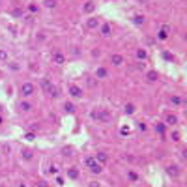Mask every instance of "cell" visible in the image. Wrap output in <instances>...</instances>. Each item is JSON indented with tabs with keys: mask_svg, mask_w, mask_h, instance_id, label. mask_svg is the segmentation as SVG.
Returning a JSON list of instances; mask_svg holds the SVG:
<instances>
[{
	"mask_svg": "<svg viewBox=\"0 0 187 187\" xmlns=\"http://www.w3.org/2000/svg\"><path fill=\"white\" fill-rule=\"evenodd\" d=\"M169 32H170V28H169V26H163V28L159 30V34H157V37H159L161 41H165V39L169 37Z\"/></svg>",
	"mask_w": 187,
	"mask_h": 187,
	"instance_id": "cell-13",
	"label": "cell"
},
{
	"mask_svg": "<svg viewBox=\"0 0 187 187\" xmlns=\"http://www.w3.org/2000/svg\"><path fill=\"white\" fill-rule=\"evenodd\" d=\"M67 178H71V180H79V170H77L75 167L67 169Z\"/></svg>",
	"mask_w": 187,
	"mask_h": 187,
	"instance_id": "cell-18",
	"label": "cell"
},
{
	"mask_svg": "<svg viewBox=\"0 0 187 187\" xmlns=\"http://www.w3.org/2000/svg\"><path fill=\"white\" fill-rule=\"evenodd\" d=\"M34 155H32V152L28 150V148H24V150H21V159H24V161H30Z\"/></svg>",
	"mask_w": 187,
	"mask_h": 187,
	"instance_id": "cell-17",
	"label": "cell"
},
{
	"mask_svg": "<svg viewBox=\"0 0 187 187\" xmlns=\"http://www.w3.org/2000/svg\"><path fill=\"white\" fill-rule=\"evenodd\" d=\"M56 184H58V185H64V178L58 176V178H56Z\"/></svg>",
	"mask_w": 187,
	"mask_h": 187,
	"instance_id": "cell-38",
	"label": "cell"
},
{
	"mask_svg": "<svg viewBox=\"0 0 187 187\" xmlns=\"http://www.w3.org/2000/svg\"><path fill=\"white\" fill-rule=\"evenodd\" d=\"M170 137H172V140H174V142H178V140H180V131H172V135H170Z\"/></svg>",
	"mask_w": 187,
	"mask_h": 187,
	"instance_id": "cell-30",
	"label": "cell"
},
{
	"mask_svg": "<svg viewBox=\"0 0 187 187\" xmlns=\"http://www.w3.org/2000/svg\"><path fill=\"white\" fill-rule=\"evenodd\" d=\"M120 133H122V135H129V133H131V129H129V127H125V125H124V127H122V129H120Z\"/></svg>",
	"mask_w": 187,
	"mask_h": 187,
	"instance_id": "cell-32",
	"label": "cell"
},
{
	"mask_svg": "<svg viewBox=\"0 0 187 187\" xmlns=\"http://www.w3.org/2000/svg\"><path fill=\"white\" fill-rule=\"evenodd\" d=\"M51 174H58V169H56V167H51Z\"/></svg>",
	"mask_w": 187,
	"mask_h": 187,
	"instance_id": "cell-39",
	"label": "cell"
},
{
	"mask_svg": "<svg viewBox=\"0 0 187 187\" xmlns=\"http://www.w3.org/2000/svg\"><path fill=\"white\" fill-rule=\"evenodd\" d=\"M88 187H101V185H99V182H90Z\"/></svg>",
	"mask_w": 187,
	"mask_h": 187,
	"instance_id": "cell-37",
	"label": "cell"
},
{
	"mask_svg": "<svg viewBox=\"0 0 187 187\" xmlns=\"http://www.w3.org/2000/svg\"><path fill=\"white\" fill-rule=\"evenodd\" d=\"M111 62H112L114 66H122V64H124V56H122V54H111Z\"/></svg>",
	"mask_w": 187,
	"mask_h": 187,
	"instance_id": "cell-15",
	"label": "cell"
},
{
	"mask_svg": "<svg viewBox=\"0 0 187 187\" xmlns=\"http://www.w3.org/2000/svg\"><path fill=\"white\" fill-rule=\"evenodd\" d=\"M67 92H69V96H71L73 99H82V96H84L82 88H81V86H77V84H71Z\"/></svg>",
	"mask_w": 187,
	"mask_h": 187,
	"instance_id": "cell-5",
	"label": "cell"
},
{
	"mask_svg": "<svg viewBox=\"0 0 187 187\" xmlns=\"http://www.w3.org/2000/svg\"><path fill=\"white\" fill-rule=\"evenodd\" d=\"M41 90L49 96V97H58L60 94H58V88L49 81V79H41Z\"/></svg>",
	"mask_w": 187,
	"mask_h": 187,
	"instance_id": "cell-2",
	"label": "cell"
},
{
	"mask_svg": "<svg viewBox=\"0 0 187 187\" xmlns=\"http://www.w3.org/2000/svg\"><path fill=\"white\" fill-rule=\"evenodd\" d=\"M94 157H96V161H97V163H101V165H105V163L109 161V155H107L105 152H97Z\"/></svg>",
	"mask_w": 187,
	"mask_h": 187,
	"instance_id": "cell-11",
	"label": "cell"
},
{
	"mask_svg": "<svg viewBox=\"0 0 187 187\" xmlns=\"http://www.w3.org/2000/svg\"><path fill=\"white\" fill-rule=\"evenodd\" d=\"M144 21H146L144 15H135V17H133V22H135V24H144Z\"/></svg>",
	"mask_w": 187,
	"mask_h": 187,
	"instance_id": "cell-25",
	"label": "cell"
},
{
	"mask_svg": "<svg viewBox=\"0 0 187 187\" xmlns=\"http://www.w3.org/2000/svg\"><path fill=\"white\" fill-rule=\"evenodd\" d=\"M165 124L167 125H176L178 124V116L176 114H167L165 116Z\"/></svg>",
	"mask_w": 187,
	"mask_h": 187,
	"instance_id": "cell-12",
	"label": "cell"
},
{
	"mask_svg": "<svg viewBox=\"0 0 187 187\" xmlns=\"http://www.w3.org/2000/svg\"><path fill=\"white\" fill-rule=\"evenodd\" d=\"M127 178H129L131 182H139V176H137V172H133V170H127Z\"/></svg>",
	"mask_w": 187,
	"mask_h": 187,
	"instance_id": "cell-26",
	"label": "cell"
},
{
	"mask_svg": "<svg viewBox=\"0 0 187 187\" xmlns=\"http://www.w3.org/2000/svg\"><path fill=\"white\" fill-rule=\"evenodd\" d=\"M107 75H109V71L105 67H97L96 69V79H107Z\"/></svg>",
	"mask_w": 187,
	"mask_h": 187,
	"instance_id": "cell-16",
	"label": "cell"
},
{
	"mask_svg": "<svg viewBox=\"0 0 187 187\" xmlns=\"http://www.w3.org/2000/svg\"><path fill=\"white\" fill-rule=\"evenodd\" d=\"M19 109H21L22 112H28V111H32V105H30L28 101H21V103H19Z\"/></svg>",
	"mask_w": 187,
	"mask_h": 187,
	"instance_id": "cell-20",
	"label": "cell"
},
{
	"mask_svg": "<svg viewBox=\"0 0 187 187\" xmlns=\"http://www.w3.org/2000/svg\"><path fill=\"white\" fill-rule=\"evenodd\" d=\"M163 58H165V60H174V56H172L170 52H163Z\"/></svg>",
	"mask_w": 187,
	"mask_h": 187,
	"instance_id": "cell-33",
	"label": "cell"
},
{
	"mask_svg": "<svg viewBox=\"0 0 187 187\" xmlns=\"http://www.w3.org/2000/svg\"><path fill=\"white\" fill-rule=\"evenodd\" d=\"M0 124H2V118H0Z\"/></svg>",
	"mask_w": 187,
	"mask_h": 187,
	"instance_id": "cell-41",
	"label": "cell"
},
{
	"mask_svg": "<svg viewBox=\"0 0 187 187\" xmlns=\"http://www.w3.org/2000/svg\"><path fill=\"white\" fill-rule=\"evenodd\" d=\"M36 39H39V41H43V39H45V32H39V34L36 36Z\"/></svg>",
	"mask_w": 187,
	"mask_h": 187,
	"instance_id": "cell-36",
	"label": "cell"
},
{
	"mask_svg": "<svg viewBox=\"0 0 187 187\" xmlns=\"http://www.w3.org/2000/svg\"><path fill=\"white\" fill-rule=\"evenodd\" d=\"M135 56H137V60H139V62H144V60L148 58V52H146L144 49H137V52H135Z\"/></svg>",
	"mask_w": 187,
	"mask_h": 187,
	"instance_id": "cell-14",
	"label": "cell"
},
{
	"mask_svg": "<svg viewBox=\"0 0 187 187\" xmlns=\"http://www.w3.org/2000/svg\"><path fill=\"white\" fill-rule=\"evenodd\" d=\"M19 92H21V96H22V97H30V96L36 92V86H34L32 82H22V84H21V88H19Z\"/></svg>",
	"mask_w": 187,
	"mask_h": 187,
	"instance_id": "cell-4",
	"label": "cell"
},
{
	"mask_svg": "<svg viewBox=\"0 0 187 187\" xmlns=\"http://www.w3.org/2000/svg\"><path fill=\"white\" fill-rule=\"evenodd\" d=\"M9 67H11L13 71H17V69H19V64H17V62H9Z\"/></svg>",
	"mask_w": 187,
	"mask_h": 187,
	"instance_id": "cell-34",
	"label": "cell"
},
{
	"mask_svg": "<svg viewBox=\"0 0 187 187\" xmlns=\"http://www.w3.org/2000/svg\"><path fill=\"white\" fill-rule=\"evenodd\" d=\"M101 28H99V32H101V36L103 37H109L111 34H112V28H111V24H99Z\"/></svg>",
	"mask_w": 187,
	"mask_h": 187,
	"instance_id": "cell-10",
	"label": "cell"
},
{
	"mask_svg": "<svg viewBox=\"0 0 187 187\" xmlns=\"http://www.w3.org/2000/svg\"><path fill=\"white\" fill-rule=\"evenodd\" d=\"M99 24H101V21H99L97 17H90V19H86V28H88V30H96Z\"/></svg>",
	"mask_w": 187,
	"mask_h": 187,
	"instance_id": "cell-7",
	"label": "cell"
},
{
	"mask_svg": "<svg viewBox=\"0 0 187 187\" xmlns=\"http://www.w3.org/2000/svg\"><path fill=\"white\" fill-rule=\"evenodd\" d=\"M51 62H52V64H56V66H62V64L66 62V56H64L60 51H54V52L51 54Z\"/></svg>",
	"mask_w": 187,
	"mask_h": 187,
	"instance_id": "cell-6",
	"label": "cell"
},
{
	"mask_svg": "<svg viewBox=\"0 0 187 187\" xmlns=\"http://www.w3.org/2000/svg\"><path fill=\"white\" fill-rule=\"evenodd\" d=\"M167 174L172 176V178H178V176H180V167H178V165H169V167H167Z\"/></svg>",
	"mask_w": 187,
	"mask_h": 187,
	"instance_id": "cell-8",
	"label": "cell"
},
{
	"mask_svg": "<svg viewBox=\"0 0 187 187\" xmlns=\"http://www.w3.org/2000/svg\"><path fill=\"white\" fill-rule=\"evenodd\" d=\"M90 116H92V120H96V122H99V124H109V122H111V114H109V111H105V109H96V111L90 112Z\"/></svg>",
	"mask_w": 187,
	"mask_h": 187,
	"instance_id": "cell-1",
	"label": "cell"
},
{
	"mask_svg": "<svg viewBox=\"0 0 187 187\" xmlns=\"http://www.w3.org/2000/svg\"><path fill=\"white\" fill-rule=\"evenodd\" d=\"M28 11H30V13H37V11H39V6H37V4H28Z\"/></svg>",
	"mask_w": 187,
	"mask_h": 187,
	"instance_id": "cell-27",
	"label": "cell"
},
{
	"mask_svg": "<svg viewBox=\"0 0 187 187\" xmlns=\"http://www.w3.org/2000/svg\"><path fill=\"white\" fill-rule=\"evenodd\" d=\"M135 111H137V109H135V105H133V103H127V105L124 107V112H125V114H133Z\"/></svg>",
	"mask_w": 187,
	"mask_h": 187,
	"instance_id": "cell-22",
	"label": "cell"
},
{
	"mask_svg": "<svg viewBox=\"0 0 187 187\" xmlns=\"http://www.w3.org/2000/svg\"><path fill=\"white\" fill-rule=\"evenodd\" d=\"M7 58H9L7 52H6L4 49H0V62H7Z\"/></svg>",
	"mask_w": 187,
	"mask_h": 187,
	"instance_id": "cell-29",
	"label": "cell"
},
{
	"mask_svg": "<svg viewBox=\"0 0 187 187\" xmlns=\"http://www.w3.org/2000/svg\"><path fill=\"white\" fill-rule=\"evenodd\" d=\"M146 79H148L150 82H155V81L159 79V75H157V71H148V73H146Z\"/></svg>",
	"mask_w": 187,
	"mask_h": 187,
	"instance_id": "cell-19",
	"label": "cell"
},
{
	"mask_svg": "<svg viewBox=\"0 0 187 187\" xmlns=\"http://www.w3.org/2000/svg\"><path fill=\"white\" fill-rule=\"evenodd\" d=\"M64 111H66L67 114H73V112H75V105H73V103H67V101H66V103H64Z\"/></svg>",
	"mask_w": 187,
	"mask_h": 187,
	"instance_id": "cell-21",
	"label": "cell"
},
{
	"mask_svg": "<svg viewBox=\"0 0 187 187\" xmlns=\"http://www.w3.org/2000/svg\"><path fill=\"white\" fill-rule=\"evenodd\" d=\"M82 11H84V13H94V11H96V2L88 0V2L82 6Z\"/></svg>",
	"mask_w": 187,
	"mask_h": 187,
	"instance_id": "cell-9",
	"label": "cell"
},
{
	"mask_svg": "<svg viewBox=\"0 0 187 187\" xmlns=\"http://www.w3.org/2000/svg\"><path fill=\"white\" fill-rule=\"evenodd\" d=\"M139 129H140V131H146V129H148V125H146L144 122H139Z\"/></svg>",
	"mask_w": 187,
	"mask_h": 187,
	"instance_id": "cell-35",
	"label": "cell"
},
{
	"mask_svg": "<svg viewBox=\"0 0 187 187\" xmlns=\"http://www.w3.org/2000/svg\"><path fill=\"white\" fill-rule=\"evenodd\" d=\"M56 4H58L56 0H43V6H45V7H49V9H54V7H56Z\"/></svg>",
	"mask_w": 187,
	"mask_h": 187,
	"instance_id": "cell-23",
	"label": "cell"
},
{
	"mask_svg": "<svg viewBox=\"0 0 187 187\" xmlns=\"http://www.w3.org/2000/svg\"><path fill=\"white\" fill-rule=\"evenodd\" d=\"M170 105H174V107L182 105V97H180V96H172V97H170Z\"/></svg>",
	"mask_w": 187,
	"mask_h": 187,
	"instance_id": "cell-24",
	"label": "cell"
},
{
	"mask_svg": "<svg viewBox=\"0 0 187 187\" xmlns=\"http://www.w3.org/2000/svg\"><path fill=\"white\" fill-rule=\"evenodd\" d=\"M0 165H2V159H0Z\"/></svg>",
	"mask_w": 187,
	"mask_h": 187,
	"instance_id": "cell-42",
	"label": "cell"
},
{
	"mask_svg": "<svg viewBox=\"0 0 187 187\" xmlns=\"http://www.w3.org/2000/svg\"><path fill=\"white\" fill-rule=\"evenodd\" d=\"M155 131L159 135H165V124H155Z\"/></svg>",
	"mask_w": 187,
	"mask_h": 187,
	"instance_id": "cell-28",
	"label": "cell"
},
{
	"mask_svg": "<svg viewBox=\"0 0 187 187\" xmlns=\"http://www.w3.org/2000/svg\"><path fill=\"white\" fill-rule=\"evenodd\" d=\"M36 187H49V184L45 180H39V182H36Z\"/></svg>",
	"mask_w": 187,
	"mask_h": 187,
	"instance_id": "cell-31",
	"label": "cell"
},
{
	"mask_svg": "<svg viewBox=\"0 0 187 187\" xmlns=\"http://www.w3.org/2000/svg\"><path fill=\"white\" fill-rule=\"evenodd\" d=\"M84 165H86V169H88L92 174H101V172H103V165L97 163L96 157H86V159H84Z\"/></svg>",
	"mask_w": 187,
	"mask_h": 187,
	"instance_id": "cell-3",
	"label": "cell"
},
{
	"mask_svg": "<svg viewBox=\"0 0 187 187\" xmlns=\"http://www.w3.org/2000/svg\"><path fill=\"white\" fill-rule=\"evenodd\" d=\"M19 187H26V185H24V184H19Z\"/></svg>",
	"mask_w": 187,
	"mask_h": 187,
	"instance_id": "cell-40",
	"label": "cell"
}]
</instances>
